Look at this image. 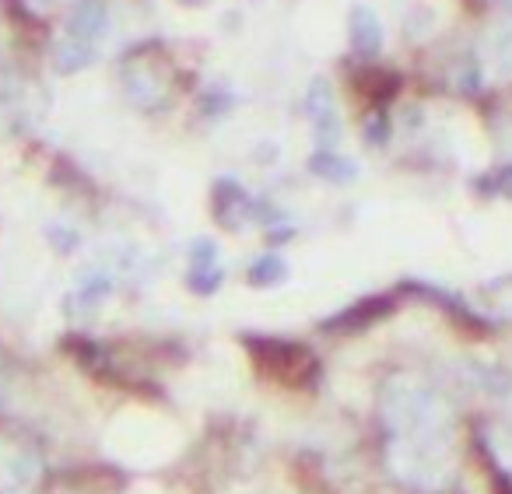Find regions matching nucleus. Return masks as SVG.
<instances>
[{"instance_id":"1","label":"nucleus","mask_w":512,"mask_h":494,"mask_svg":"<svg viewBox=\"0 0 512 494\" xmlns=\"http://www.w3.org/2000/svg\"><path fill=\"white\" fill-rule=\"evenodd\" d=\"M386 463L418 491H442L456 470V414L418 375H390L379 393Z\"/></svg>"},{"instance_id":"2","label":"nucleus","mask_w":512,"mask_h":494,"mask_svg":"<svg viewBox=\"0 0 512 494\" xmlns=\"http://www.w3.org/2000/svg\"><path fill=\"white\" fill-rule=\"evenodd\" d=\"M106 29H109L106 0H78L71 8V18H67L64 36L57 39V50H53L57 71L60 74L85 71V67L99 57Z\"/></svg>"},{"instance_id":"3","label":"nucleus","mask_w":512,"mask_h":494,"mask_svg":"<svg viewBox=\"0 0 512 494\" xmlns=\"http://www.w3.org/2000/svg\"><path fill=\"white\" fill-rule=\"evenodd\" d=\"M120 78H123V88H127L134 106L148 109V113H158V109L169 106V99H172L169 74L162 71V64H158L148 50L130 53L120 67Z\"/></svg>"},{"instance_id":"4","label":"nucleus","mask_w":512,"mask_h":494,"mask_svg":"<svg viewBox=\"0 0 512 494\" xmlns=\"http://www.w3.org/2000/svg\"><path fill=\"white\" fill-rule=\"evenodd\" d=\"M43 473V459L29 442L0 435V494H25Z\"/></svg>"},{"instance_id":"5","label":"nucleus","mask_w":512,"mask_h":494,"mask_svg":"<svg viewBox=\"0 0 512 494\" xmlns=\"http://www.w3.org/2000/svg\"><path fill=\"white\" fill-rule=\"evenodd\" d=\"M309 116H313V134L320 141V151H334L341 141V113H337L334 88L327 78H316L309 85Z\"/></svg>"},{"instance_id":"6","label":"nucleus","mask_w":512,"mask_h":494,"mask_svg":"<svg viewBox=\"0 0 512 494\" xmlns=\"http://www.w3.org/2000/svg\"><path fill=\"white\" fill-rule=\"evenodd\" d=\"M225 281V263H221L218 242L214 239H197L190 249V270H186V284L197 295H214Z\"/></svg>"},{"instance_id":"7","label":"nucleus","mask_w":512,"mask_h":494,"mask_svg":"<svg viewBox=\"0 0 512 494\" xmlns=\"http://www.w3.org/2000/svg\"><path fill=\"white\" fill-rule=\"evenodd\" d=\"M214 218L225 228H242L249 218H256V200L235 179H221L214 186Z\"/></svg>"},{"instance_id":"8","label":"nucleus","mask_w":512,"mask_h":494,"mask_svg":"<svg viewBox=\"0 0 512 494\" xmlns=\"http://www.w3.org/2000/svg\"><path fill=\"white\" fill-rule=\"evenodd\" d=\"M348 25H351V46H355L358 57L362 60L379 57V50H383V25H379L376 11L355 4V8H351Z\"/></svg>"},{"instance_id":"9","label":"nucleus","mask_w":512,"mask_h":494,"mask_svg":"<svg viewBox=\"0 0 512 494\" xmlns=\"http://www.w3.org/2000/svg\"><path fill=\"white\" fill-rule=\"evenodd\" d=\"M309 172L320 179H327V183H355L358 176V165L351 162V158H344L341 151H316L313 158H309Z\"/></svg>"},{"instance_id":"10","label":"nucleus","mask_w":512,"mask_h":494,"mask_svg":"<svg viewBox=\"0 0 512 494\" xmlns=\"http://www.w3.org/2000/svg\"><path fill=\"white\" fill-rule=\"evenodd\" d=\"M383 312H390V302L386 298H369V302H362V305H355V309H348V312H337V319H330L327 323V330H348V326H365V323H372V319H379Z\"/></svg>"},{"instance_id":"11","label":"nucleus","mask_w":512,"mask_h":494,"mask_svg":"<svg viewBox=\"0 0 512 494\" xmlns=\"http://www.w3.org/2000/svg\"><path fill=\"white\" fill-rule=\"evenodd\" d=\"M288 277V263L281 260V256H260V260L249 267V284L253 288H274V284H281Z\"/></svg>"},{"instance_id":"12","label":"nucleus","mask_w":512,"mask_h":494,"mask_svg":"<svg viewBox=\"0 0 512 494\" xmlns=\"http://www.w3.org/2000/svg\"><path fill=\"white\" fill-rule=\"evenodd\" d=\"M495 190L502 193V197H509V200H512V165L502 172V176H495Z\"/></svg>"},{"instance_id":"13","label":"nucleus","mask_w":512,"mask_h":494,"mask_svg":"<svg viewBox=\"0 0 512 494\" xmlns=\"http://www.w3.org/2000/svg\"><path fill=\"white\" fill-rule=\"evenodd\" d=\"M179 4H200V0H179Z\"/></svg>"},{"instance_id":"14","label":"nucleus","mask_w":512,"mask_h":494,"mask_svg":"<svg viewBox=\"0 0 512 494\" xmlns=\"http://www.w3.org/2000/svg\"><path fill=\"white\" fill-rule=\"evenodd\" d=\"M509 4H512V0H509Z\"/></svg>"}]
</instances>
